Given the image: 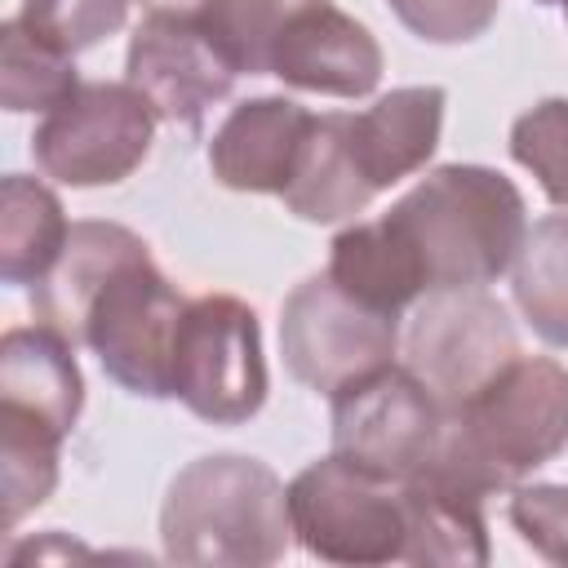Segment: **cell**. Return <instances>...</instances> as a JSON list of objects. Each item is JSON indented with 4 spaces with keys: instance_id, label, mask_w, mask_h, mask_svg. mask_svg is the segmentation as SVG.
<instances>
[{
    "instance_id": "obj_18",
    "label": "cell",
    "mask_w": 568,
    "mask_h": 568,
    "mask_svg": "<svg viewBox=\"0 0 568 568\" xmlns=\"http://www.w3.org/2000/svg\"><path fill=\"white\" fill-rule=\"evenodd\" d=\"M404 519H408V537L399 564H462V568L488 564L484 501L430 479H408Z\"/></svg>"
},
{
    "instance_id": "obj_26",
    "label": "cell",
    "mask_w": 568,
    "mask_h": 568,
    "mask_svg": "<svg viewBox=\"0 0 568 568\" xmlns=\"http://www.w3.org/2000/svg\"><path fill=\"white\" fill-rule=\"evenodd\" d=\"M506 515L532 555L568 568V484H515Z\"/></svg>"
},
{
    "instance_id": "obj_10",
    "label": "cell",
    "mask_w": 568,
    "mask_h": 568,
    "mask_svg": "<svg viewBox=\"0 0 568 568\" xmlns=\"http://www.w3.org/2000/svg\"><path fill=\"white\" fill-rule=\"evenodd\" d=\"M328 399L333 453L395 484H408L426 470L448 422L439 399L404 364H386Z\"/></svg>"
},
{
    "instance_id": "obj_29",
    "label": "cell",
    "mask_w": 568,
    "mask_h": 568,
    "mask_svg": "<svg viewBox=\"0 0 568 568\" xmlns=\"http://www.w3.org/2000/svg\"><path fill=\"white\" fill-rule=\"evenodd\" d=\"M564 9H568V0H564Z\"/></svg>"
},
{
    "instance_id": "obj_17",
    "label": "cell",
    "mask_w": 568,
    "mask_h": 568,
    "mask_svg": "<svg viewBox=\"0 0 568 568\" xmlns=\"http://www.w3.org/2000/svg\"><path fill=\"white\" fill-rule=\"evenodd\" d=\"M280 200L302 222H342L368 209L373 186L355 169V155L346 142V111L315 115L302 160L293 169V182L284 186Z\"/></svg>"
},
{
    "instance_id": "obj_27",
    "label": "cell",
    "mask_w": 568,
    "mask_h": 568,
    "mask_svg": "<svg viewBox=\"0 0 568 568\" xmlns=\"http://www.w3.org/2000/svg\"><path fill=\"white\" fill-rule=\"evenodd\" d=\"M390 13L426 44H466L484 36L501 0H386Z\"/></svg>"
},
{
    "instance_id": "obj_9",
    "label": "cell",
    "mask_w": 568,
    "mask_h": 568,
    "mask_svg": "<svg viewBox=\"0 0 568 568\" xmlns=\"http://www.w3.org/2000/svg\"><path fill=\"white\" fill-rule=\"evenodd\" d=\"M155 120V106L129 80H80L75 93L44 111L31 155L62 186H111L146 160Z\"/></svg>"
},
{
    "instance_id": "obj_14",
    "label": "cell",
    "mask_w": 568,
    "mask_h": 568,
    "mask_svg": "<svg viewBox=\"0 0 568 568\" xmlns=\"http://www.w3.org/2000/svg\"><path fill=\"white\" fill-rule=\"evenodd\" d=\"M444 102L448 93L439 84H404L382 93L368 111L346 115V142L373 195L417 173L435 155L444 129Z\"/></svg>"
},
{
    "instance_id": "obj_7",
    "label": "cell",
    "mask_w": 568,
    "mask_h": 568,
    "mask_svg": "<svg viewBox=\"0 0 568 568\" xmlns=\"http://www.w3.org/2000/svg\"><path fill=\"white\" fill-rule=\"evenodd\" d=\"M262 328L248 302L231 293L191 297L173 346V399L200 422L240 426L266 404Z\"/></svg>"
},
{
    "instance_id": "obj_12",
    "label": "cell",
    "mask_w": 568,
    "mask_h": 568,
    "mask_svg": "<svg viewBox=\"0 0 568 568\" xmlns=\"http://www.w3.org/2000/svg\"><path fill=\"white\" fill-rule=\"evenodd\" d=\"M266 75L302 93L364 98L382 80V44L333 0H315L271 44Z\"/></svg>"
},
{
    "instance_id": "obj_19",
    "label": "cell",
    "mask_w": 568,
    "mask_h": 568,
    "mask_svg": "<svg viewBox=\"0 0 568 568\" xmlns=\"http://www.w3.org/2000/svg\"><path fill=\"white\" fill-rule=\"evenodd\" d=\"M71 226L62 200L27 173L0 182V275L4 284H36L49 275Z\"/></svg>"
},
{
    "instance_id": "obj_28",
    "label": "cell",
    "mask_w": 568,
    "mask_h": 568,
    "mask_svg": "<svg viewBox=\"0 0 568 568\" xmlns=\"http://www.w3.org/2000/svg\"><path fill=\"white\" fill-rule=\"evenodd\" d=\"M537 4H559V0H537Z\"/></svg>"
},
{
    "instance_id": "obj_3",
    "label": "cell",
    "mask_w": 568,
    "mask_h": 568,
    "mask_svg": "<svg viewBox=\"0 0 568 568\" xmlns=\"http://www.w3.org/2000/svg\"><path fill=\"white\" fill-rule=\"evenodd\" d=\"M386 222L413 248L426 288H484L510 271L528 209L519 186L484 164H439L404 200L390 204Z\"/></svg>"
},
{
    "instance_id": "obj_20",
    "label": "cell",
    "mask_w": 568,
    "mask_h": 568,
    "mask_svg": "<svg viewBox=\"0 0 568 568\" xmlns=\"http://www.w3.org/2000/svg\"><path fill=\"white\" fill-rule=\"evenodd\" d=\"M510 293L541 342L568 346V209L528 226L510 262Z\"/></svg>"
},
{
    "instance_id": "obj_21",
    "label": "cell",
    "mask_w": 568,
    "mask_h": 568,
    "mask_svg": "<svg viewBox=\"0 0 568 568\" xmlns=\"http://www.w3.org/2000/svg\"><path fill=\"white\" fill-rule=\"evenodd\" d=\"M186 9L240 75H266L271 44L315 0H160Z\"/></svg>"
},
{
    "instance_id": "obj_2",
    "label": "cell",
    "mask_w": 568,
    "mask_h": 568,
    "mask_svg": "<svg viewBox=\"0 0 568 568\" xmlns=\"http://www.w3.org/2000/svg\"><path fill=\"white\" fill-rule=\"evenodd\" d=\"M568 448V368L550 355H515L479 395L448 413L422 475L475 501L515 488Z\"/></svg>"
},
{
    "instance_id": "obj_8",
    "label": "cell",
    "mask_w": 568,
    "mask_h": 568,
    "mask_svg": "<svg viewBox=\"0 0 568 568\" xmlns=\"http://www.w3.org/2000/svg\"><path fill=\"white\" fill-rule=\"evenodd\" d=\"M399 315L351 297L328 271L302 280L280 311V355L293 382L337 395L342 386L395 364Z\"/></svg>"
},
{
    "instance_id": "obj_1",
    "label": "cell",
    "mask_w": 568,
    "mask_h": 568,
    "mask_svg": "<svg viewBox=\"0 0 568 568\" xmlns=\"http://www.w3.org/2000/svg\"><path fill=\"white\" fill-rule=\"evenodd\" d=\"M31 311L71 346H89L129 395H173V346L186 297L129 226L71 222L58 262L31 284Z\"/></svg>"
},
{
    "instance_id": "obj_6",
    "label": "cell",
    "mask_w": 568,
    "mask_h": 568,
    "mask_svg": "<svg viewBox=\"0 0 568 568\" xmlns=\"http://www.w3.org/2000/svg\"><path fill=\"white\" fill-rule=\"evenodd\" d=\"M399 351L439 408L457 413L519 355V333L510 311L484 288H426L413 302Z\"/></svg>"
},
{
    "instance_id": "obj_24",
    "label": "cell",
    "mask_w": 568,
    "mask_h": 568,
    "mask_svg": "<svg viewBox=\"0 0 568 568\" xmlns=\"http://www.w3.org/2000/svg\"><path fill=\"white\" fill-rule=\"evenodd\" d=\"M510 155L524 164L550 204L568 209V98H546L510 124Z\"/></svg>"
},
{
    "instance_id": "obj_5",
    "label": "cell",
    "mask_w": 568,
    "mask_h": 568,
    "mask_svg": "<svg viewBox=\"0 0 568 568\" xmlns=\"http://www.w3.org/2000/svg\"><path fill=\"white\" fill-rule=\"evenodd\" d=\"M293 537L324 564H399L404 559V484L382 479L337 453L311 462L288 484Z\"/></svg>"
},
{
    "instance_id": "obj_25",
    "label": "cell",
    "mask_w": 568,
    "mask_h": 568,
    "mask_svg": "<svg viewBox=\"0 0 568 568\" xmlns=\"http://www.w3.org/2000/svg\"><path fill=\"white\" fill-rule=\"evenodd\" d=\"M129 4L133 0H22L18 22L75 58L80 49L115 36L129 18Z\"/></svg>"
},
{
    "instance_id": "obj_22",
    "label": "cell",
    "mask_w": 568,
    "mask_h": 568,
    "mask_svg": "<svg viewBox=\"0 0 568 568\" xmlns=\"http://www.w3.org/2000/svg\"><path fill=\"white\" fill-rule=\"evenodd\" d=\"M0 49H4V67H0L4 111H53L67 93L80 89L75 58L49 44L44 36H36L31 27H22L18 18L0 27Z\"/></svg>"
},
{
    "instance_id": "obj_16",
    "label": "cell",
    "mask_w": 568,
    "mask_h": 568,
    "mask_svg": "<svg viewBox=\"0 0 568 568\" xmlns=\"http://www.w3.org/2000/svg\"><path fill=\"white\" fill-rule=\"evenodd\" d=\"M328 275L351 297H359L386 315H404L426 293L422 266H417L413 248L404 244V235L386 222V213L373 222H355V226L333 235Z\"/></svg>"
},
{
    "instance_id": "obj_11",
    "label": "cell",
    "mask_w": 568,
    "mask_h": 568,
    "mask_svg": "<svg viewBox=\"0 0 568 568\" xmlns=\"http://www.w3.org/2000/svg\"><path fill=\"white\" fill-rule=\"evenodd\" d=\"M124 80L155 106L160 120L200 129L204 111L235 89L240 71L186 9L155 4L129 36Z\"/></svg>"
},
{
    "instance_id": "obj_15",
    "label": "cell",
    "mask_w": 568,
    "mask_h": 568,
    "mask_svg": "<svg viewBox=\"0 0 568 568\" xmlns=\"http://www.w3.org/2000/svg\"><path fill=\"white\" fill-rule=\"evenodd\" d=\"M0 408L22 413L62 439L75 430L84 408V377L75 364V346L49 328H9L0 337Z\"/></svg>"
},
{
    "instance_id": "obj_4",
    "label": "cell",
    "mask_w": 568,
    "mask_h": 568,
    "mask_svg": "<svg viewBox=\"0 0 568 568\" xmlns=\"http://www.w3.org/2000/svg\"><path fill=\"white\" fill-rule=\"evenodd\" d=\"M164 559L182 568H266L293 541L288 488L240 453L195 457L169 484L160 506Z\"/></svg>"
},
{
    "instance_id": "obj_23",
    "label": "cell",
    "mask_w": 568,
    "mask_h": 568,
    "mask_svg": "<svg viewBox=\"0 0 568 568\" xmlns=\"http://www.w3.org/2000/svg\"><path fill=\"white\" fill-rule=\"evenodd\" d=\"M58 448L62 435L0 408V493H4V528L49 501L58 488Z\"/></svg>"
},
{
    "instance_id": "obj_13",
    "label": "cell",
    "mask_w": 568,
    "mask_h": 568,
    "mask_svg": "<svg viewBox=\"0 0 568 568\" xmlns=\"http://www.w3.org/2000/svg\"><path fill=\"white\" fill-rule=\"evenodd\" d=\"M315 115L293 98H248L213 129L209 169L231 191L284 195Z\"/></svg>"
}]
</instances>
